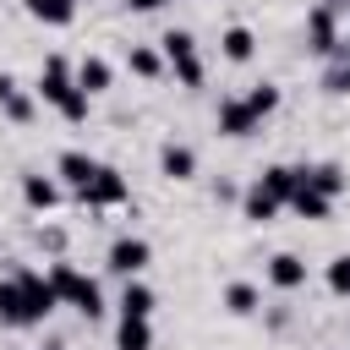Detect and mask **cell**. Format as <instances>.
Here are the masks:
<instances>
[{"instance_id": "obj_12", "label": "cell", "mask_w": 350, "mask_h": 350, "mask_svg": "<svg viewBox=\"0 0 350 350\" xmlns=\"http://www.w3.org/2000/svg\"><path fill=\"white\" fill-rule=\"evenodd\" d=\"M109 82H115V66L104 60V55H82L77 60V88L93 98V93H109Z\"/></svg>"}, {"instance_id": "obj_5", "label": "cell", "mask_w": 350, "mask_h": 350, "mask_svg": "<svg viewBox=\"0 0 350 350\" xmlns=\"http://www.w3.org/2000/svg\"><path fill=\"white\" fill-rule=\"evenodd\" d=\"M306 49L323 55V60L345 49V38H339V5H334V0H323V5L306 11Z\"/></svg>"}, {"instance_id": "obj_7", "label": "cell", "mask_w": 350, "mask_h": 350, "mask_svg": "<svg viewBox=\"0 0 350 350\" xmlns=\"http://www.w3.org/2000/svg\"><path fill=\"white\" fill-rule=\"evenodd\" d=\"M104 262H109V273H120V279H137V273L153 262V246H148L142 235H115Z\"/></svg>"}, {"instance_id": "obj_28", "label": "cell", "mask_w": 350, "mask_h": 350, "mask_svg": "<svg viewBox=\"0 0 350 350\" xmlns=\"http://www.w3.org/2000/svg\"><path fill=\"white\" fill-rule=\"evenodd\" d=\"M38 246H49V252H66V230L44 224V230H38Z\"/></svg>"}, {"instance_id": "obj_15", "label": "cell", "mask_w": 350, "mask_h": 350, "mask_svg": "<svg viewBox=\"0 0 350 350\" xmlns=\"http://www.w3.org/2000/svg\"><path fill=\"white\" fill-rule=\"evenodd\" d=\"M301 186H312V191H323V197L334 202V197L350 186V175H345L339 164H306V170H301Z\"/></svg>"}, {"instance_id": "obj_17", "label": "cell", "mask_w": 350, "mask_h": 350, "mask_svg": "<svg viewBox=\"0 0 350 350\" xmlns=\"http://www.w3.org/2000/svg\"><path fill=\"white\" fill-rule=\"evenodd\" d=\"M93 170H98V159H93V153H82V148H66V153L55 159V175H60V180H71V186H88V180H93Z\"/></svg>"}, {"instance_id": "obj_9", "label": "cell", "mask_w": 350, "mask_h": 350, "mask_svg": "<svg viewBox=\"0 0 350 350\" xmlns=\"http://www.w3.org/2000/svg\"><path fill=\"white\" fill-rule=\"evenodd\" d=\"M0 115H5V120H16V126H27V120H33V93H27L11 71H0Z\"/></svg>"}, {"instance_id": "obj_11", "label": "cell", "mask_w": 350, "mask_h": 350, "mask_svg": "<svg viewBox=\"0 0 350 350\" xmlns=\"http://www.w3.org/2000/svg\"><path fill=\"white\" fill-rule=\"evenodd\" d=\"M159 175H164V180H191V175H197V153L170 137V142L159 148Z\"/></svg>"}, {"instance_id": "obj_24", "label": "cell", "mask_w": 350, "mask_h": 350, "mask_svg": "<svg viewBox=\"0 0 350 350\" xmlns=\"http://www.w3.org/2000/svg\"><path fill=\"white\" fill-rule=\"evenodd\" d=\"M126 66H131L137 77H159V71H164V55L148 49V44H131V49H126Z\"/></svg>"}, {"instance_id": "obj_21", "label": "cell", "mask_w": 350, "mask_h": 350, "mask_svg": "<svg viewBox=\"0 0 350 350\" xmlns=\"http://www.w3.org/2000/svg\"><path fill=\"white\" fill-rule=\"evenodd\" d=\"M120 317H153V290L142 279H126L120 290Z\"/></svg>"}, {"instance_id": "obj_16", "label": "cell", "mask_w": 350, "mask_h": 350, "mask_svg": "<svg viewBox=\"0 0 350 350\" xmlns=\"http://www.w3.org/2000/svg\"><path fill=\"white\" fill-rule=\"evenodd\" d=\"M219 55H224L230 66H246V60L257 55V38H252V27H241V22H235V27H224V33H219Z\"/></svg>"}, {"instance_id": "obj_27", "label": "cell", "mask_w": 350, "mask_h": 350, "mask_svg": "<svg viewBox=\"0 0 350 350\" xmlns=\"http://www.w3.org/2000/svg\"><path fill=\"white\" fill-rule=\"evenodd\" d=\"M323 88H328V93H350V44L339 49V66H328V77H323Z\"/></svg>"}, {"instance_id": "obj_26", "label": "cell", "mask_w": 350, "mask_h": 350, "mask_svg": "<svg viewBox=\"0 0 350 350\" xmlns=\"http://www.w3.org/2000/svg\"><path fill=\"white\" fill-rule=\"evenodd\" d=\"M323 284H328L334 295H350V252L328 257V268H323Z\"/></svg>"}, {"instance_id": "obj_4", "label": "cell", "mask_w": 350, "mask_h": 350, "mask_svg": "<svg viewBox=\"0 0 350 350\" xmlns=\"http://www.w3.org/2000/svg\"><path fill=\"white\" fill-rule=\"evenodd\" d=\"M159 44H164V66L175 71V82H180V88H202V55H197V38H191L186 27H170Z\"/></svg>"}, {"instance_id": "obj_6", "label": "cell", "mask_w": 350, "mask_h": 350, "mask_svg": "<svg viewBox=\"0 0 350 350\" xmlns=\"http://www.w3.org/2000/svg\"><path fill=\"white\" fill-rule=\"evenodd\" d=\"M77 197H82L88 208H120V202L131 197V186H126V175H120L115 164H98V170H93V180H88V186H77Z\"/></svg>"}, {"instance_id": "obj_3", "label": "cell", "mask_w": 350, "mask_h": 350, "mask_svg": "<svg viewBox=\"0 0 350 350\" xmlns=\"http://www.w3.org/2000/svg\"><path fill=\"white\" fill-rule=\"evenodd\" d=\"M49 284H55L60 306H77L88 323H93V317H104V290H98V279H88L77 262L55 257V268H49Z\"/></svg>"}, {"instance_id": "obj_8", "label": "cell", "mask_w": 350, "mask_h": 350, "mask_svg": "<svg viewBox=\"0 0 350 350\" xmlns=\"http://www.w3.org/2000/svg\"><path fill=\"white\" fill-rule=\"evenodd\" d=\"M252 186H257V191H262L268 202H279V208H290V197H295V186H301V175H295L290 164H268V170H262V175H257Z\"/></svg>"}, {"instance_id": "obj_25", "label": "cell", "mask_w": 350, "mask_h": 350, "mask_svg": "<svg viewBox=\"0 0 350 350\" xmlns=\"http://www.w3.org/2000/svg\"><path fill=\"white\" fill-rule=\"evenodd\" d=\"M241 98H246V109H252L257 120H268V115L279 109V88H273V82H257V88H252V93H241Z\"/></svg>"}, {"instance_id": "obj_22", "label": "cell", "mask_w": 350, "mask_h": 350, "mask_svg": "<svg viewBox=\"0 0 350 350\" xmlns=\"http://www.w3.org/2000/svg\"><path fill=\"white\" fill-rule=\"evenodd\" d=\"M295 175H301V170H295ZM290 208H295L301 219H328V213H334V202H328L323 191H312V186H295V197H290Z\"/></svg>"}, {"instance_id": "obj_14", "label": "cell", "mask_w": 350, "mask_h": 350, "mask_svg": "<svg viewBox=\"0 0 350 350\" xmlns=\"http://www.w3.org/2000/svg\"><path fill=\"white\" fill-rule=\"evenodd\" d=\"M268 284H273V290H301V284H306V262H301L295 252H273V257H268Z\"/></svg>"}, {"instance_id": "obj_30", "label": "cell", "mask_w": 350, "mask_h": 350, "mask_svg": "<svg viewBox=\"0 0 350 350\" xmlns=\"http://www.w3.org/2000/svg\"><path fill=\"white\" fill-rule=\"evenodd\" d=\"M345 11H350V0H345Z\"/></svg>"}, {"instance_id": "obj_29", "label": "cell", "mask_w": 350, "mask_h": 350, "mask_svg": "<svg viewBox=\"0 0 350 350\" xmlns=\"http://www.w3.org/2000/svg\"><path fill=\"white\" fill-rule=\"evenodd\" d=\"M170 0H126V11H164Z\"/></svg>"}, {"instance_id": "obj_13", "label": "cell", "mask_w": 350, "mask_h": 350, "mask_svg": "<svg viewBox=\"0 0 350 350\" xmlns=\"http://www.w3.org/2000/svg\"><path fill=\"white\" fill-rule=\"evenodd\" d=\"M22 202H27L33 213H49V208L60 202V180H55V175H33V170H27V175H22Z\"/></svg>"}, {"instance_id": "obj_20", "label": "cell", "mask_w": 350, "mask_h": 350, "mask_svg": "<svg viewBox=\"0 0 350 350\" xmlns=\"http://www.w3.org/2000/svg\"><path fill=\"white\" fill-rule=\"evenodd\" d=\"M115 350H153V323H148V317H120Z\"/></svg>"}, {"instance_id": "obj_10", "label": "cell", "mask_w": 350, "mask_h": 350, "mask_svg": "<svg viewBox=\"0 0 350 350\" xmlns=\"http://www.w3.org/2000/svg\"><path fill=\"white\" fill-rule=\"evenodd\" d=\"M213 126H219V137H246V131H257L262 120L246 109V98H224L219 115H213Z\"/></svg>"}, {"instance_id": "obj_23", "label": "cell", "mask_w": 350, "mask_h": 350, "mask_svg": "<svg viewBox=\"0 0 350 350\" xmlns=\"http://www.w3.org/2000/svg\"><path fill=\"white\" fill-rule=\"evenodd\" d=\"M241 213H246L252 224H268V219H279V202H268L257 186H246V191H241Z\"/></svg>"}, {"instance_id": "obj_1", "label": "cell", "mask_w": 350, "mask_h": 350, "mask_svg": "<svg viewBox=\"0 0 350 350\" xmlns=\"http://www.w3.org/2000/svg\"><path fill=\"white\" fill-rule=\"evenodd\" d=\"M55 306H60V295L38 268H16L0 279V328H38Z\"/></svg>"}, {"instance_id": "obj_19", "label": "cell", "mask_w": 350, "mask_h": 350, "mask_svg": "<svg viewBox=\"0 0 350 350\" xmlns=\"http://www.w3.org/2000/svg\"><path fill=\"white\" fill-rule=\"evenodd\" d=\"M224 312H230V317H252V312H262V290L246 284V279L224 284Z\"/></svg>"}, {"instance_id": "obj_18", "label": "cell", "mask_w": 350, "mask_h": 350, "mask_svg": "<svg viewBox=\"0 0 350 350\" xmlns=\"http://www.w3.org/2000/svg\"><path fill=\"white\" fill-rule=\"evenodd\" d=\"M22 5H27V16L44 22V27H71V22H77V0H22Z\"/></svg>"}, {"instance_id": "obj_2", "label": "cell", "mask_w": 350, "mask_h": 350, "mask_svg": "<svg viewBox=\"0 0 350 350\" xmlns=\"http://www.w3.org/2000/svg\"><path fill=\"white\" fill-rule=\"evenodd\" d=\"M60 120H71V126H82L88 120V93L77 88V71L66 66V55H49L44 60V71H38V88H33Z\"/></svg>"}]
</instances>
